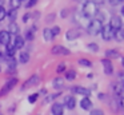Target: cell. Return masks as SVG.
<instances>
[{
    "mask_svg": "<svg viewBox=\"0 0 124 115\" xmlns=\"http://www.w3.org/2000/svg\"><path fill=\"white\" fill-rule=\"evenodd\" d=\"M24 37L20 36V35H16V36L14 37V44H15V48L16 50H22L23 47H24Z\"/></svg>",
    "mask_w": 124,
    "mask_h": 115,
    "instance_id": "obj_16",
    "label": "cell"
},
{
    "mask_svg": "<svg viewBox=\"0 0 124 115\" xmlns=\"http://www.w3.org/2000/svg\"><path fill=\"white\" fill-rule=\"evenodd\" d=\"M1 5H4V0H0V7H1Z\"/></svg>",
    "mask_w": 124,
    "mask_h": 115,
    "instance_id": "obj_46",
    "label": "cell"
},
{
    "mask_svg": "<svg viewBox=\"0 0 124 115\" xmlns=\"http://www.w3.org/2000/svg\"><path fill=\"white\" fill-rule=\"evenodd\" d=\"M39 82H40V78H39L38 75H32V76H31L30 79H28L27 82L23 84L22 90H24V88H28V87H33V86H36Z\"/></svg>",
    "mask_w": 124,
    "mask_h": 115,
    "instance_id": "obj_10",
    "label": "cell"
},
{
    "mask_svg": "<svg viewBox=\"0 0 124 115\" xmlns=\"http://www.w3.org/2000/svg\"><path fill=\"white\" fill-rule=\"evenodd\" d=\"M40 94H43V95H47V90H40Z\"/></svg>",
    "mask_w": 124,
    "mask_h": 115,
    "instance_id": "obj_44",
    "label": "cell"
},
{
    "mask_svg": "<svg viewBox=\"0 0 124 115\" xmlns=\"http://www.w3.org/2000/svg\"><path fill=\"white\" fill-rule=\"evenodd\" d=\"M51 32H52V36H57V35L60 34V27L59 26H55L54 28H51Z\"/></svg>",
    "mask_w": 124,
    "mask_h": 115,
    "instance_id": "obj_33",
    "label": "cell"
},
{
    "mask_svg": "<svg viewBox=\"0 0 124 115\" xmlns=\"http://www.w3.org/2000/svg\"><path fill=\"white\" fill-rule=\"evenodd\" d=\"M89 115H104V111L100 108H93V110H91Z\"/></svg>",
    "mask_w": 124,
    "mask_h": 115,
    "instance_id": "obj_32",
    "label": "cell"
},
{
    "mask_svg": "<svg viewBox=\"0 0 124 115\" xmlns=\"http://www.w3.org/2000/svg\"><path fill=\"white\" fill-rule=\"evenodd\" d=\"M38 1H39V0H28L27 4H25V7H27V8H32V7H35V5L38 4Z\"/></svg>",
    "mask_w": 124,
    "mask_h": 115,
    "instance_id": "obj_34",
    "label": "cell"
},
{
    "mask_svg": "<svg viewBox=\"0 0 124 115\" xmlns=\"http://www.w3.org/2000/svg\"><path fill=\"white\" fill-rule=\"evenodd\" d=\"M11 35H9L8 31H6V29H3V31H0V44L1 45H7L9 43V40H11Z\"/></svg>",
    "mask_w": 124,
    "mask_h": 115,
    "instance_id": "obj_13",
    "label": "cell"
},
{
    "mask_svg": "<svg viewBox=\"0 0 124 115\" xmlns=\"http://www.w3.org/2000/svg\"><path fill=\"white\" fill-rule=\"evenodd\" d=\"M19 62H20V63H23V64L28 63V62H30V53H28V52H20Z\"/></svg>",
    "mask_w": 124,
    "mask_h": 115,
    "instance_id": "obj_24",
    "label": "cell"
},
{
    "mask_svg": "<svg viewBox=\"0 0 124 115\" xmlns=\"http://www.w3.org/2000/svg\"><path fill=\"white\" fill-rule=\"evenodd\" d=\"M55 18H56V15H55V13H51V15L47 16V21H48V23H51V21H54Z\"/></svg>",
    "mask_w": 124,
    "mask_h": 115,
    "instance_id": "obj_37",
    "label": "cell"
},
{
    "mask_svg": "<svg viewBox=\"0 0 124 115\" xmlns=\"http://www.w3.org/2000/svg\"><path fill=\"white\" fill-rule=\"evenodd\" d=\"M19 83V80H17V78H9L8 80L6 82V84L1 87V90H0V96L3 95H7V94L9 92V91L14 90V87Z\"/></svg>",
    "mask_w": 124,
    "mask_h": 115,
    "instance_id": "obj_3",
    "label": "cell"
},
{
    "mask_svg": "<svg viewBox=\"0 0 124 115\" xmlns=\"http://www.w3.org/2000/svg\"><path fill=\"white\" fill-rule=\"evenodd\" d=\"M97 13V4H95L92 0H85L83 4V15L84 18L91 19L93 16H96Z\"/></svg>",
    "mask_w": 124,
    "mask_h": 115,
    "instance_id": "obj_1",
    "label": "cell"
},
{
    "mask_svg": "<svg viewBox=\"0 0 124 115\" xmlns=\"http://www.w3.org/2000/svg\"><path fill=\"white\" fill-rule=\"evenodd\" d=\"M51 112H52V115H63L64 114V106L62 103L55 102L51 107Z\"/></svg>",
    "mask_w": 124,
    "mask_h": 115,
    "instance_id": "obj_11",
    "label": "cell"
},
{
    "mask_svg": "<svg viewBox=\"0 0 124 115\" xmlns=\"http://www.w3.org/2000/svg\"><path fill=\"white\" fill-rule=\"evenodd\" d=\"M79 64L83 67H92L91 60H88V59H79Z\"/></svg>",
    "mask_w": 124,
    "mask_h": 115,
    "instance_id": "obj_27",
    "label": "cell"
},
{
    "mask_svg": "<svg viewBox=\"0 0 124 115\" xmlns=\"http://www.w3.org/2000/svg\"><path fill=\"white\" fill-rule=\"evenodd\" d=\"M30 18H31V15H30V13H25V15L23 16V21H24V23H27V21L30 20Z\"/></svg>",
    "mask_w": 124,
    "mask_h": 115,
    "instance_id": "obj_38",
    "label": "cell"
},
{
    "mask_svg": "<svg viewBox=\"0 0 124 115\" xmlns=\"http://www.w3.org/2000/svg\"><path fill=\"white\" fill-rule=\"evenodd\" d=\"M6 62H7V64H8V68H11V70H15V68H16L17 60L15 59V56H7V58H6Z\"/></svg>",
    "mask_w": 124,
    "mask_h": 115,
    "instance_id": "obj_20",
    "label": "cell"
},
{
    "mask_svg": "<svg viewBox=\"0 0 124 115\" xmlns=\"http://www.w3.org/2000/svg\"><path fill=\"white\" fill-rule=\"evenodd\" d=\"M0 72H1V67H0Z\"/></svg>",
    "mask_w": 124,
    "mask_h": 115,
    "instance_id": "obj_49",
    "label": "cell"
},
{
    "mask_svg": "<svg viewBox=\"0 0 124 115\" xmlns=\"http://www.w3.org/2000/svg\"><path fill=\"white\" fill-rule=\"evenodd\" d=\"M92 1H93L95 4H101V3L104 1V0H92Z\"/></svg>",
    "mask_w": 124,
    "mask_h": 115,
    "instance_id": "obj_43",
    "label": "cell"
},
{
    "mask_svg": "<svg viewBox=\"0 0 124 115\" xmlns=\"http://www.w3.org/2000/svg\"><path fill=\"white\" fill-rule=\"evenodd\" d=\"M120 58V52L117 50H107L105 51V59H117Z\"/></svg>",
    "mask_w": 124,
    "mask_h": 115,
    "instance_id": "obj_17",
    "label": "cell"
},
{
    "mask_svg": "<svg viewBox=\"0 0 124 115\" xmlns=\"http://www.w3.org/2000/svg\"><path fill=\"white\" fill-rule=\"evenodd\" d=\"M101 28H103V21L97 20V19H92L87 26V32L92 36H96L101 32Z\"/></svg>",
    "mask_w": 124,
    "mask_h": 115,
    "instance_id": "obj_2",
    "label": "cell"
},
{
    "mask_svg": "<svg viewBox=\"0 0 124 115\" xmlns=\"http://www.w3.org/2000/svg\"><path fill=\"white\" fill-rule=\"evenodd\" d=\"M80 107L83 110H85V111L92 110V100L89 99V96H84V98L81 99L80 100Z\"/></svg>",
    "mask_w": 124,
    "mask_h": 115,
    "instance_id": "obj_14",
    "label": "cell"
},
{
    "mask_svg": "<svg viewBox=\"0 0 124 115\" xmlns=\"http://www.w3.org/2000/svg\"><path fill=\"white\" fill-rule=\"evenodd\" d=\"M7 15H8V18L11 21H15V19H16V16H17V11L16 9H9V12L7 13Z\"/></svg>",
    "mask_w": 124,
    "mask_h": 115,
    "instance_id": "obj_28",
    "label": "cell"
},
{
    "mask_svg": "<svg viewBox=\"0 0 124 115\" xmlns=\"http://www.w3.org/2000/svg\"><path fill=\"white\" fill-rule=\"evenodd\" d=\"M43 37H44V40H46V42H52V40H54L51 28H44L43 29Z\"/></svg>",
    "mask_w": 124,
    "mask_h": 115,
    "instance_id": "obj_21",
    "label": "cell"
},
{
    "mask_svg": "<svg viewBox=\"0 0 124 115\" xmlns=\"http://www.w3.org/2000/svg\"><path fill=\"white\" fill-rule=\"evenodd\" d=\"M56 71H57V74H62V72H64V71H65V64H64V63H60L59 66H57Z\"/></svg>",
    "mask_w": 124,
    "mask_h": 115,
    "instance_id": "obj_35",
    "label": "cell"
},
{
    "mask_svg": "<svg viewBox=\"0 0 124 115\" xmlns=\"http://www.w3.org/2000/svg\"><path fill=\"white\" fill-rule=\"evenodd\" d=\"M68 13H70V11H68L67 8H64V9H62V12H60V16H62V18H67Z\"/></svg>",
    "mask_w": 124,
    "mask_h": 115,
    "instance_id": "obj_36",
    "label": "cell"
},
{
    "mask_svg": "<svg viewBox=\"0 0 124 115\" xmlns=\"http://www.w3.org/2000/svg\"><path fill=\"white\" fill-rule=\"evenodd\" d=\"M100 34H101V37L105 40V42H109V40L113 37V29L109 27V24H105V26H103Z\"/></svg>",
    "mask_w": 124,
    "mask_h": 115,
    "instance_id": "obj_4",
    "label": "cell"
},
{
    "mask_svg": "<svg viewBox=\"0 0 124 115\" xmlns=\"http://www.w3.org/2000/svg\"><path fill=\"white\" fill-rule=\"evenodd\" d=\"M108 1H109V4H111V5H117L119 3H120L119 0H108Z\"/></svg>",
    "mask_w": 124,
    "mask_h": 115,
    "instance_id": "obj_40",
    "label": "cell"
},
{
    "mask_svg": "<svg viewBox=\"0 0 124 115\" xmlns=\"http://www.w3.org/2000/svg\"><path fill=\"white\" fill-rule=\"evenodd\" d=\"M51 52L54 53V55H70L71 51L68 50V48L63 47V45H54Z\"/></svg>",
    "mask_w": 124,
    "mask_h": 115,
    "instance_id": "obj_8",
    "label": "cell"
},
{
    "mask_svg": "<svg viewBox=\"0 0 124 115\" xmlns=\"http://www.w3.org/2000/svg\"><path fill=\"white\" fill-rule=\"evenodd\" d=\"M0 115H3V114H1V112H0Z\"/></svg>",
    "mask_w": 124,
    "mask_h": 115,
    "instance_id": "obj_50",
    "label": "cell"
},
{
    "mask_svg": "<svg viewBox=\"0 0 124 115\" xmlns=\"http://www.w3.org/2000/svg\"><path fill=\"white\" fill-rule=\"evenodd\" d=\"M119 1H124V0H119Z\"/></svg>",
    "mask_w": 124,
    "mask_h": 115,
    "instance_id": "obj_48",
    "label": "cell"
},
{
    "mask_svg": "<svg viewBox=\"0 0 124 115\" xmlns=\"http://www.w3.org/2000/svg\"><path fill=\"white\" fill-rule=\"evenodd\" d=\"M103 68H104V74L105 75H112L113 74V64L109 59H103L101 60Z\"/></svg>",
    "mask_w": 124,
    "mask_h": 115,
    "instance_id": "obj_7",
    "label": "cell"
},
{
    "mask_svg": "<svg viewBox=\"0 0 124 115\" xmlns=\"http://www.w3.org/2000/svg\"><path fill=\"white\" fill-rule=\"evenodd\" d=\"M75 78H76V71H75V70L65 71V79H67V80H73Z\"/></svg>",
    "mask_w": 124,
    "mask_h": 115,
    "instance_id": "obj_26",
    "label": "cell"
},
{
    "mask_svg": "<svg viewBox=\"0 0 124 115\" xmlns=\"http://www.w3.org/2000/svg\"><path fill=\"white\" fill-rule=\"evenodd\" d=\"M62 95V92H55V94H51V95H46V98H44V103H49V102H54L56 98H59V96Z\"/></svg>",
    "mask_w": 124,
    "mask_h": 115,
    "instance_id": "obj_22",
    "label": "cell"
},
{
    "mask_svg": "<svg viewBox=\"0 0 124 115\" xmlns=\"http://www.w3.org/2000/svg\"><path fill=\"white\" fill-rule=\"evenodd\" d=\"M52 87L56 88V90L63 88L64 87V79H62V78H55V79L52 80Z\"/></svg>",
    "mask_w": 124,
    "mask_h": 115,
    "instance_id": "obj_19",
    "label": "cell"
},
{
    "mask_svg": "<svg viewBox=\"0 0 124 115\" xmlns=\"http://www.w3.org/2000/svg\"><path fill=\"white\" fill-rule=\"evenodd\" d=\"M120 110H123V111H124V98L120 99Z\"/></svg>",
    "mask_w": 124,
    "mask_h": 115,
    "instance_id": "obj_41",
    "label": "cell"
},
{
    "mask_svg": "<svg viewBox=\"0 0 124 115\" xmlns=\"http://www.w3.org/2000/svg\"><path fill=\"white\" fill-rule=\"evenodd\" d=\"M87 48H88L89 51H92V52H97V51H99V45H97L96 43H88Z\"/></svg>",
    "mask_w": 124,
    "mask_h": 115,
    "instance_id": "obj_29",
    "label": "cell"
},
{
    "mask_svg": "<svg viewBox=\"0 0 124 115\" xmlns=\"http://www.w3.org/2000/svg\"><path fill=\"white\" fill-rule=\"evenodd\" d=\"M6 16H7V11H6V8H4V5H1V7H0V21L4 20Z\"/></svg>",
    "mask_w": 124,
    "mask_h": 115,
    "instance_id": "obj_31",
    "label": "cell"
},
{
    "mask_svg": "<svg viewBox=\"0 0 124 115\" xmlns=\"http://www.w3.org/2000/svg\"><path fill=\"white\" fill-rule=\"evenodd\" d=\"M71 90H72V92L79 94V95H83V96H89L91 95V91H89L88 88H85V87H81V86H73Z\"/></svg>",
    "mask_w": 124,
    "mask_h": 115,
    "instance_id": "obj_9",
    "label": "cell"
},
{
    "mask_svg": "<svg viewBox=\"0 0 124 115\" xmlns=\"http://www.w3.org/2000/svg\"><path fill=\"white\" fill-rule=\"evenodd\" d=\"M121 15L124 16V5H123V7H121Z\"/></svg>",
    "mask_w": 124,
    "mask_h": 115,
    "instance_id": "obj_45",
    "label": "cell"
},
{
    "mask_svg": "<svg viewBox=\"0 0 124 115\" xmlns=\"http://www.w3.org/2000/svg\"><path fill=\"white\" fill-rule=\"evenodd\" d=\"M109 27L113 29V31L121 29V27H123V21H121L120 16H112V18L109 19Z\"/></svg>",
    "mask_w": 124,
    "mask_h": 115,
    "instance_id": "obj_5",
    "label": "cell"
},
{
    "mask_svg": "<svg viewBox=\"0 0 124 115\" xmlns=\"http://www.w3.org/2000/svg\"><path fill=\"white\" fill-rule=\"evenodd\" d=\"M119 82H121V83H124V71L123 72H119Z\"/></svg>",
    "mask_w": 124,
    "mask_h": 115,
    "instance_id": "obj_39",
    "label": "cell"
},
{
    "mask_svg": "<svg viewBox=\"0 0 124 115\" xmlns=\"http://www.w3.org/2000/svg\"><path fill=\"white\" fill-rule=\"evenodd\" d=\"M36 29H38V27L36 26H32L30 29H27L25 31V35H24V40H33L35 39V34H36Z\"/></svg>",
    "mask_w": 124,
    "mask_h": 115,
    "instance_id": "obj_15",
    "label": "cell"
},
{
    "mask_svg": "<svg viewBox=\"0 0 124 115\" xmlns=\"http://www.w3.org/2000/svg\"><path fill=\"white\" fill-rule=\"evenodd\" d=\"M19 26H17L16 23H15V21H11V23H9V26H8V32H9V35H15V36H16V35H19Z\"/></svg>",
    "mask_w": 124,
    "mask_h": 115,
    "instance_id": "obj_18",
    "label": "cell"
},
{
    "mask_svg": "<svg viewBox=\"0 0 124 115\" xmlns=\"http://www.w3.org/2000/svg\"><path fill=\"white\" fill-rule=\"evenodd\" d=\"M39 16H40V13H39V12H35V13H33V15H32V18L38 20V19H39Z\"/></svg>",
    "mask_w": 124,
    "mask_h": 115,
    "instance_id": "obj_42",
    "label": "cell"
},
{
    "mask_svg": "<svg viewBox=\"0 0 124 115\" xmlns=\"http://www.w3.org/2000/svg\"><path fill=\"white\" fill-rule=\"evenodd\" d=\"M38 98H39V94H38V92H36V94H31V95L28 96V102L33 104L36 100H38Z\"/></svg>",
    "mask_w": 124,
    "mask_h": 115,
    "instance_id": "obj_30",
    "label": "cell"
},
{
    "mask_svg": "<svg viewBox=\"0 0 124 115\" xmlns=\"http://www.w3.org/2000/svg\"><path fill=\"white\" fill-rule=\"evenodd\" d=\"M9 5H11V9L17 11L22 5V0H9Z\"/></svg>",
    "mask_w": 124,
    "mask_h": 115,
    "instance_id": "obj_25",
    "label": "cell"
},
{
    "mask_svg": "<svg viewBox=\"0 0 124 115\" xmlns=\"http://www.w3.org/2000/svg\"><path fill=\"white\" fill-rule=\"evenodd\" d=\"M121 64H123V67H124V58L121 59Z\"/></svg>",
    "mask_w": 124,
    "mask_h": 115,
    "instance_id": "obj_47",
    "label": "cell"
},
{
    "mask_svg": "<svg viewBox=\"0 0 124 115\" xmlns=\"http://www.w3.org/2000/svg\"><path fill=\"white\" fill-rule=\"evenodd\" d=\"M81 35V31L79 28H72V29H68L65 32V39L67 40H75L78 37H80Z\"/></svg>",
    "mask_w": 124,
    "mask_h": 115,
    "instance_id": "obj_6",
    "label": "cell"
},
{
    "mask_svg": "<svg viewBox=\"0 0 124 115\" xmlns=\"http://www.w3.org/2000/svg\"><path fill=\"white\" fill-rule=\"evenodd\" d=\"M113 37H115L117 42H123V40H124V29H117V31H113Z\"/></svg>",
    "mask_w": 124,
    "mask_h": 115,
    "instance_id": "obj_23",
    "label": "cell"
},
{
    "mask_svg": "<svg viewBox=\"0 0 124 115\" xmlns=\"http://www.w3.org/2000/svg\"><path fill=\"white\" fill-rule=\"evenodd\" d=\"M64 107H67L68 110H73L76 107V99L73 98L72 95H68V96H65V99H64V104H63Z\"/></svg>",
    "mask_w": 124,
    "mask_h": 115,
    "instance_id": "obj_12",
    "label": "cell"
}]
</instances>
